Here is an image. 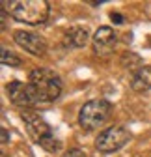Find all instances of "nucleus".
Returning a JSON list of instances; mask_svg holds the SVG:
<instances>
[{"mask_svg": "<svg viewBox=\"0 0 151 157\" xmlns=\"http://www.w3.org/2000/svg\"><path fill=\"white\" fill-rule=\"evenodd\" d=\"M2 10L19 23L24 25H43L49 13H50V4L47 0H4Z\"/></svg>", "mask_w": 151, "mask_h": 157, "instance_id": "1", "label": "nucleus"}, {"mask_svg": "<svg viewBox=\"0 0 151 157\" xmlns=\"http://www.w3.org/2000/svg\"><path fill=\"white\" fill-rule=\"evenodd\" d=\"M30 84L35 90L37 99L43 103H50L56 101L62 94V78L58 73H54L52 69L47 67H37L30 73L28 77Z\"/></svg>", "mask_w": 151, "mask_h": 157, "instance_id": "2", "label": "nucleus"}, {"mask_svg": "<svg viewBox=\"0 0 151 157\" xmlns=\"http://www.w3.org/2000/svg\"><path fill=\"white\" fill-rule=\"evenodd\" d=\"M21 118H23V122L26 125L28 135L32 136V140L35 144H39L43 150H47L50 153H54V151L60 150V142L56 140V136L52 135L50 125L37 112H34V110H23L21 112Z\"/></svg>", "mask_w": 151, "mask_h": 157, "instance_id": "3", "label": "nucleus"}, {"mask_svg": "<svg viewBox=\"0 0 151 157\" xmlns=\"http://www.w3.org/2000/svg\"><path fill=\"white\" fill-rule=\"evenodd\" d=\"M112 112V105L106 99H91L82 105L79 112V124L84 131H91L99 127L108 120V116Z\"/></svg>", "mask_w": 151, "mask_h": 157, "instance_id": "4", "label": "nucleus"}, {"mask_svg": "<svg viewBox=\"0 0 151 157\" xmlns=\"http://www.w3.org/2000/svg\"><path fill=\"white\" fill-rule=\"evenodd\" d=\"M131 139V133L127 127L123 125H112L108 129H105L103 133H99L97 140H95V148L101 153H112L120 148H123Z\"/></svg>", "mask_w": 151, "mask_h": 157, "instance_id": "5", "label": "nucleus"}, {"mask_svg": "<svg viewBox=\"0 0 151 157\" xmlns=\"http://www.w3.org/2000/svg\"><path fill=\"white\" fill-rule=\"evenodd\" d=\"M8 95L13 105L17 107H23V109H30L34 107L37 101V95H35V90L30 82H21V81H11L8 84Z\"/></svg>", "mask_w": 151, "mask_h": 157, "instance_id": "6", "label": "nucleus"}, {"mask_svg": "<svg viewBox=\"0 0 151 157\" xmlns=\"http://www.w3.org/2000/svg\"><path fill=\"white\" fill-rule=\"evenodd\" d=\"M13 39L19 47H23L24 51H28L34 56H43L47 51V43L39 34H34L28 30H17L13 34Z\"/></svg>", "mask_w": 151, "mask_h": 157, "instance_id": "7", "label": "nucleus"}, {"mask_svg": "<svg viewBox=\"0 0 151 157\" xmlns=\"http://www.w3.org/2000/svg\"><path fill=\"white\" fill-rule=\"evenodd\" d=\"M116 41H118V34L110 26H101L93 34V51L99 56H106L112 52Z\"/></svg>", "mask_w": 151, "mask_h": 157, "instance_id": "8", "label": "nucleus"}, {"mask_svg": "<svg viewBox=\"0 0 151 157\" xmlns=\"http://www.w3.org/2000/svg\"><path fill=\"white\" fill-rule=\"evenodd\" d=\"M88 39H90V34L86 28L82 26H73L65 32L64 36V43L65 47H71V49H80L88 43Z\"/></svg>", "mask_w": 151, "mask_h": 157, "instance_id": "9", "label": "nucleus"}, {"mask_svg": "<svg viewBox=\"0 0 151 157\" xmlns=\"http://www.w3.org/2000/svg\"><path fill=\"white\" fill-rule=\"evenodd\" d=\"M131 88L134 92H147L151 88V66H144L134 73L133 81H131Z\"/></svg>", "mask_w": 151, "mask_h": 157, "instance_id": "10", "label": "nucleus"}, {"mask_svg": "<svg viewBox=\"0 0 151 157\" xmlns=\"http://www.w3.org/2000/svg\"><path fill=\"white\" fill-rule=\"evenodd\" d=\"M0 62H2L4 66L19 67V66H21V58H19L17 54H13L11 51H8L6 47H2V51H0Z\"/></svg>", "mask_w": 151, "mask_h": 157, "instance_id": "11", "label": "nucleus"}, {"mask_svg": "<svg viewBox=\"0 0 151 157\" xmlns=\"http://www.w3.org/2000/svg\"><path fill=\"white\" fill-rule=\"evenodd\" d=\"M64 157H84V151H82V150H79V148H73V150L65 151V155H64Z\"/></svg>", "mask_w": 151, "mask_h": 157, "instance_id": "12", "label": "nucleus"}, {"mask_svg": "<svg viewBox=\"0 0 151 157\" xmlns=\"http://www.w3.org/2000/svg\"><path fill=\"white\" fill-rule=\"evenodd\" d=\"M110 17H112V21H114L116 25H121V23H123V15H121V13H112Z\"/></svg>", "mask_w": 151, "mask_h": 157, "instance_id": "13", "label": "nucleus"}, {"mask_svg": "<svg viewBox=\"0 0 151 157\" xmlns=\"http://www.w3.org/2000/svg\"><path fill=\"white\" fill-rule=\"evenodd\" d=\"M2 142H4V144L8 142V131H6V129H2Z\"/></svg>", "mask_w": 151, "mask_h": 157, "instance_id": "14", "label": "nucleus"}, {"mask_svg": "<svg viewBox=\"0 0 151 157\" xmlns=\"http://www.w3.org/2000/svg\"><path fill=\"white\" fill-rule=\"evenodd\" d=\"M0 157H9V155H8V153H2V155H0Z\"/></svg>", "mask_w": 151, "mask_h": 157, "instance_id": "15", "label": "nucleus"}, {"mask_svg": "<svg viewBox=\"0 0 151 157\" xmlns=\"http://www.w3.org/2000/svg\"><path fill=\"white\" fill-rule=\"evenodd\" d=\"M149 6H151V4H149Z\"/></svg>", "mask_w": 151, "mask_h": 157, "instance_id": "16", "label": "nucleus"}]
</instances>
